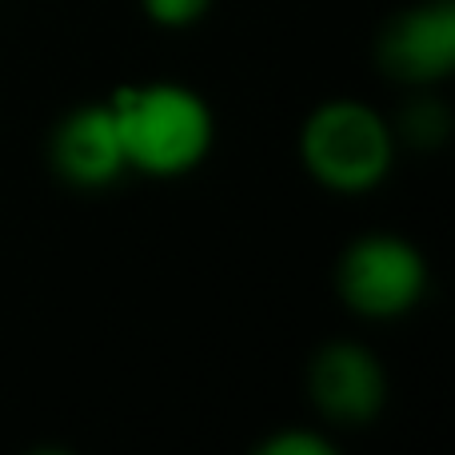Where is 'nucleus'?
<instances>
[{"label":"nucleus","instance_id":"2","mask_svg":"<svg viewBox=\"0 0 455 455\" xmlns=\"http://www.w3.org/2000/svg\"><path fill=\"white\" fill-rule=\"evenodd\" d=\"M299 164L336 196H368L392 176L400 140L392 120L360 96H328L304 116L296 136Z\"/></svg>","mask_w":455,"mask_h":455},{"label":"nucleus","instance_id":"3","mask_svg":"<svg viewBox=\"0 0 455 455\" xmlns=\"http://www.w3.org/2000/svg\"><path fill=\"white\" fill-rule=\"evenodd\" d=\"M427 256L395 232L355 235L336 259V296L352 315L371 323L403 320L427 296Z\"/></svg>","mask_w":455,"mask_h":455},{"label":"nucleus","instance_id":"6","mask_svg":"<svg viewBox=\"0 0 455 455\" xmlns=\"http://www.w3.org/2000/svg\"><path fill=\"white\" fill-rule=\"evenodd\" d=\"M48 168L76 192H104L128 176V156L108 100L68 108L48 132Z\"/></svg>","mask_w":455,"mask_h":455},{"label":"nucleus","instance_id":"9","mask_svg":"<svg viewBox=\"0 0 455 455\" xmlns=\"http://www.w3.org/2000/svg\"><path fill=\"white\" fill-rule=\"evenodd\" d=\"M216 0H140L144 16H148L156 28H168V32H180V28H192L200 24L208 12H212Z\"/></svg>","mask_w":455,"mask_h":455},{"label":"nucleus","instance_id":"1","mask_svg":"<svg viewBox=\"0 0 455 455\" xmlns=\"http://www.w3.org/2000/svg\"><path fill=\"white\" fill-rule=\"evenodd\" d=\"M108 108L120 128L128 172L148 180L192 176L216 144L212 104L176 80L124 84L108 96Z\"/></svg>","mask_w":455,"mask_h":455},{"label":"nucleus","instance_id":"8","mask_svg":"<svg viewBox=\"0 0 455 455\" xmlns=\"http://www.w3.org/2000/svg\"><path fill=\"white\" fill-rule=\"evenodd\" d=\"M256 455H336L339 443L320 427H275L251 448Z\"/></svg>","mask_w":455,"mask_h":455},{"label":"nucleus","instance_id":"4","mask_svg":"<svg viewBox=\"0 0 455 455\" xmlns=\"http://www.w3.org/2000/svg\"><path fill=\"white\" fill-rule=\"evenodd\" d=\"M387 371L360 339H328L307 360V400L339 432L371 427L387 408Z\"/></svg>","mask_w":455,"mask_h":455},{"label":"nucleus","instance_id":"7","mask_svg":"<svg viewBox=\"0 0 455 455\" xmlns=\"http://www.w3.org/2000/svg\"><path fill=\"white\" fill-rule=\"evenodd\" d=\"M392 120V132L400 144L408 148H419V152H435L451 140V108L435 88H408V100L403 108L395 112Z\"/></svg>","mask_w":455,"mask_h":455},{"label":"nucleus","instance_id":"5","mask_svg":"<svg viewBox=\"0 0 455 455\" xmlns=\"http://www.w3.org/2000/svg\"><path fill=\"white\" fill-rule=\"evenodd\" d=\"M376 68L400 88H440L455 72V0H416L376 32Z\"/></svg>","mask_w":455,"mask_h":455}]
</instances>
